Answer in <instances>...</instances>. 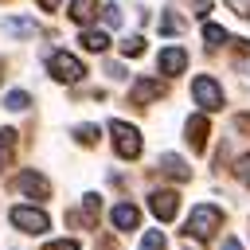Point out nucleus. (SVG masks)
Masks as SVG:
<instances>
[{
	"mask_svg": "<svg viewBox=\"0 0 250 250\" xmlns=\"http://www.w3.org/2000/svg\"><path fill=\"white\" fill-rule=\"evenodd\" d=\"M219 227H223V211L211 207V203H199V207L191 211V219H188V234H191V238H203V242H207Z\"/></svg>",
	"mask_w": 250,
	"mask_h": 250,
	"instance_id": "nucleus-1",
	"label": "nucleus"
},
{
	"mask_svg": "<svg viewBox=\"0 0 250 250\" xmlns=\"http://www.w3.org/2000/svg\"><path fill=\"white\" fill-rule=\"evenodd\" d=\"M109 133H113V148H117L121 160H137L141 156V133L129 121H109Z\"/></svg>",
	"mask_w": 250,
	"mask_h": 250,
	"instance_id": "nucleus-2",
	"label": "nucleus"
},
{
	"mask_svg": "<svg viewBox=\"0 0 250 250\" xmlns=\"http://www.w3.org/2000/svg\"><path fill=\"white\" fill-rule=\"evenodd\" d=\"M191 98L207 109V113H215V109H223V86L211 78V74H199L195 82H191Z\"/></svg>",
	"mask_w": 250,
	"mask_h": 250,
	"instance_id": "nucleus-3",
	"label": "nucleus"
},
{
	"mask_svg": "<svg viewBox=\"0 0 250 250\" xmlns=\"http://www.w3.org/2000/svg\"><path fill=\"white\" fill-rule=\"evenodd\" d=\"M8 219H12V227H20L23 234H43V230L51 227L47 211H39V207H12Z\"/></svg>",
	"mask_w": 250,
	"mask_h": 250,
	"instance_id": "nucleus-4",
	"label": "nucleus"
},
{
	"mask_svg": "<svg viewBox=\"0 0 250 250\" xmlns=\"http://www.w3.org/2000/svg\"><path fill=\"white\" fill-rule=\"evenodd\" d=\"M47 70H51L55 82H78V78L86 74V66H82L74 55H66V51H55L51 62H47Z\"/></svg>",
	"mask_w": 250,
	"mask_h": 250,
	"instance_id": "nucleus-5",
	"label": "nucleus"
},
{
	"mask_svg": "<svg viewBox=\"0 0 250 250\" xmlns=\"http://www.w3.org/2000/svg\"><path fill=\"white\" fill-rule=\"evenodd\" d=\"M16 188L23 191V195H31V199H47L51 195V180L47 176H39V172H20V180H16Z\"/></svg>",
	"mask_w": 250,
	"mask_h": 250,
	"instance_id": "nucleus-6",
	"label": "nucleus"
},
{
	"mask_svg": "<svg viewBox=\"0 0 250 250\" xmlns=\"http://www.w3.org/2000/svg\"><path fill=\"white\" fill-rule=\"evenodd\" d=\"M129 98H133L137 105L156 102V98H164V82H160V78H137V82L129 86Z\"/></svg>",
	"mask_w": 250,
	"mask_h": 250,
	"instance_id": "nucleus-7",
	"label": "nucleus"
},
{
	"mask_svg": "<svg viewBox=\"0 0 250 250\" xmlns=\"http://www.w3.org/2000/svg\"><path fill=\"white\" fill-rule=\"evenodd\" d=\"M148 207H152L156 219L168 223V219H176V211H180V195H176V191H152V195H148Z\"/></svg>",
	"mask_w": 250,
	"mask_h": 250,
	"instance_id": "nucleus-8",
	"label": "nucleus"
},
{
	"mask_svg": "<svg viewBox=\"0 0 250 250\" xmlns=\"http://www.w3.org/2000/svg\"><path fill=\"white\" fill-rule=\"evenodd\" d=\"M207 137H211L207 113H195V117H188V145H191L195 152H203V148H207Z\"/></svg>",
	"mask_w": 250,
	"mask_h": 250,
	"instance_id": "nucleus-9",
	"label": "nucleus"
},
{
	"mask_svg": "<svg viewBox=\"0 0 250 250\" xmlns=\"http://www.w3.org/2000/svg\"><path fill=\"white\" fill-rule=\"evenodd\" d=\"M184 66H188L184 47H164L160 51V74H184Z\"/></svg>",
	"mask_w": 250,
	"mask_h": 250,
	"instance_id": "nucleus-10",
	"label": "nucleus"
},
{
	"mask_svg": "<svg viewBox=\"0 0 250 250\" xmlns=\"http://www.w3.org/2000/svg\"><path fill=\"white\" fill-rule=\"evenodd\" d=\"M109 219H113V227H117V230H137V223H141V211H137L133 203H117Z\"/></svg>",
	"mask_w": 250,
	"mask_h": 250,
	"instance_id": "nucleus-11",
	"label": "nucleus"
},
{
	"mask_svg": "<svg viewBox=\"0 0 250 250\" xmlns=\"http://www.w3.org/2000/svg\"><path fill=\"white\" fill-rule=\"evenodd\" d=\"M160 172L164 176H172V180H191V168H188V160H180V156H172V152H164L160 156Z\"/></svg>",
	"mask_w": 250,
	"mask_h": 250,
	"instance_id": "nucleus-12",
	"label": "nucleus"
},
{
	"mask_svg": "<svg viewBox=\"0 0 250 250\" xmlns=\"http://www.w3.org/2000/svg\"><path fill=\"white\" fill-rule=\"evenodd\" d=\"M98 16V0H70V20L74 23H90Z\"/></svg>",
	"mask_w": 250,
	"mask_h": 250,
	"instance_id": "nucleus-13",
	"label": "nucleus"
},
{
	"mask_svg": "<svg viewBox=\"0 0 250 250\" xmlns=\"http://www.w3.org/2000/svg\"><path fill=\"white\" fill-rule=\"evenodd\" d=\"M82 47H86V51H94V55H102V51L109 47V35H105V31H98V27H90V31H82Z\"/></svg>",
	"mask_w": 250,
	"mask_h": 250,
	"instance_id": "nucleus-14",
	"label": "nucleus"
},
{
	"mask_svg": "<svg viewBox=\"0 0 250 250\" xmlns=\"http://www.w3.org/2000/svg\"><path fill=\"white\" fill-rule=\"evenodd\" d=\"M98 211H102V199L90 191L86 199H82V211H78V219H82V227H94L98 223Z\"/></svg>",
	"mask_w": 250,
	"mask_h": 250,
	"instance_id": "nucleus-15",
	"label": "nucleus"
},
{
	"mask_svg": "<svg viewBox=\"0 0 250 250\" xmlns=\"http://www.w3.org/2000/svg\"><path fill=\"white\" fill-rule=\"evenodd\" d=\"M203 43H207V47H223V43H227V31H223L219 23H203Z\"/></svg>",
	"mask_w": 250,
	"mask_h": 250,
	"instance_id": "nucleus-16",
	"label": "nucleus"
},
{
	"mask_svg": "<svg viewBox=\"0 0 250 250\" xmlns=\"http://www.w3.org/2000/svg\"><path fill=\"white\" fill-rule=\"evenodd\" d=\"M4 31L8 35H35V23L31 20H4Z\"/></svg>",
	"mask_w": 250,
	"mask_h": 250,
	"instance_id": "nucleus-17",
	"label": "nucleus"
},
{
	"mask_svg": "<svg viewBox=\"0 0 250 250\" xmlns=\"http://www.w3.org/2000/svg\"><path fill=\"white\" fill-rule=\"evenodd\" d=\"M4 105H8V109H16V113H20V109H27V105H31V94H23V90H12V94H8V98H4Z\"/></svg>",
	"mask_w": 250,
	"mask_h": 250,
	"instance_id": "nucleus-18",
	"label": "nucleus"
},
{
	"mask_svg": "<svg viewBox=\"0 0 250 250\" xmlns=\"http://www.w3.org/2000/svg\"><path fill=\"white\" fill-rule=\"evenodd\" d=\"M141 51H145V39H141V35H125V39H121V55L133 59V55H141Z\"/></svg>",
	"mask_w": 250,
	"mask_h": 250,
	"instance_id": "nucleus-19",
	"label": "nucleus"
},
{
	"mask_svg": "<svg viewBox=\"0 0 250 250\" xmlns=\"http://www.w3.org/2000/svg\"><path fill=\"white\" fill-rule=\"evenodd\" d=\"M141 250H164V234H160V230H145Z\"/></svg>",
	"mask_w": 250,
	"mask_h": 250,
	"instance_id": "nucleus-20",
	"label": "nucleus"
},
{
	"mask_svg": "<svg viewBox=\"0 0 250 250\" xmlns=\"http://www.w3.org/2000/svg\"><path fill=\"white\" fill-rule=\"evenodd\" d=\"M160 31H164V35H172V31H184V20H180V16H172V12H168V16H164V20H160Z\"/></svg>",
	"mask_w": 250,
	"mask_h": 250,
	"instance_id": "nucleus-21",
	"label": "nucleus"
},
{
	"mask_svg": "<svg viewBox=\"0 0 250 250\" xmlns=\"http://www.w3.org/2000/svg\"><path fill=\"white\" fill-rule=\"evenodd\" d=\"M74 137H78L82 145H94V141H98V125H78V129H74Z\"/></svg>",
	"mask_w": 250,
	"mask_h": 250,
	"instance_id": "nucleus-22",
	"label": "nucleus"
},
{
	"mask_svg": "<svg viewBox=\"0 0 250 250\" xmlns=\"http://www.w3.org/2000/svg\"><path fill=\"white\" fill-rule=\"evenodd\" d=\"M234 176H238V180L250 188V152H246V156H238V164H234Z\"/></svg>",
	"mask_w": 250,
	"mask_h": 250,
	"instance_id": "nucleus-23",
	"label": "nucleus"
},
{
	"mask_svg": "<svg viewBox=\"0 0 250 250\" xmlns=\"http://www.w3.org/2000/svg\"><path fill=\"white\" fill-rule=\"evenodd\" d=\"M102 16H105V23H109V27H117V23H121V8H117V4H105V8H102Z\"/></svg>",
	"mask_w": 250,
	"mask_h": 250,
	"instance_id": "nucleus-24",
	"label": "nucleus"
},
{
	"mask_svg": "<svg viewBox=\"0 0 250 250\" xmlns=\"http://www.w3.org/2000/svg\"><path fill=\"white\" fill-rule=\"evenodd\" d=\"M227 8H234L238 16H246V20H250V0H227Z\"/></svg>",
	"mask_w": 250,
	"mask_h": 250,
	"instance_id": "nucleus-25",
	"label": "nucleus"
},
{
	"mask_svg": "<svg viewBox=\"0 0 250 250\" xmlns=\"http://www.w3.org/2000/svg\"><path fill=\"white\" fill-rule=\"evenodd\" d=\"M43 250H78V242H70V238H59V242H47Z\"/></svg>",
	"mask_w": 250,
	"mask_h": 250,
	"instance_id": "nucleus-26",
	"label": "nucleus"
},
{
	"mask_svg": "<svg viewBox=\"0 0 250 250\" xmlns=\"http://www.w3.org/2000/svg\"><path fill=\"white\" fill-rule=\"evenodd\" d=\"M234 129H242V133H250V113H242V117L234 121Z\"/></svg>",
	"mask_w": 250,
	"mask_h": 250,
	"instance_id": "nucleus-27",
	"label": "nucleus"
},
{
	"mask_svg": "<svg viewBox=\"0 0 250 250\" xmlns=\"http://www.w3.org/2000/svg\"><path fill=\"white\" fill-rule=\"evenodd\" d=\"M8 164H12V148H0V172H4Z\"/></svg>",
	"mask_w": 250,
	"mask_h": 250,
	"instance_id": "nucleus-28",
	"label": "nucleus"
},
{
	"mask_svg": "<svg viewBox=\"0 0 250 250\" xmlns=\"http://www.w3.org/2000/svg\"><path fill=\"white\" fill-rule=\"evenodd\" d=\"M234 51H238V55L246 59V55H250V43H246V39H238V43H234Z\"/></svg>",
	"mask_w": 250,
	"mask_h": 250,
	"instance_id": "nucleus-29",
	"label": "nucleus"
},
{
	"mask_svg": "<svg viewBox=\"0 0 250 250\" xmlns=\"http://www.w3.org/2000/svg\"><path fill=\"white\" fill-rule=\"evenodd\" d=\"M39 8H43V12H55V8H59V0H39Z\"/></svg>",
	"mask_w": 250,
	"mask_h": 250,
	"instance_id": "nucleus-30",
	"label": "nucleus"
},
{
	"mask_svg": "<svg viewBox=\"0 0 250 250\" xmlns=\"http://www.w3.org/2000/svg\"><path fill=\"white\" fill-rule=\"evenodd\" d=\"M223 250H242V246H238L234 238H227V242H223Z\"/></svg>",
	"mask_w": 250,
	"mask_h": 250,
	"instance_id": "nucleus-31",
	"label": "nucleus"
}]
</instances>
